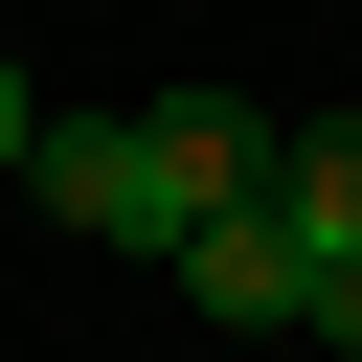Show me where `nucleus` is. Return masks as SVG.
<instances>
[{
  "label": "nucleus",
  "instance_id": "4",
  "mask_svg": "<svg viewBox=\"0 0 362 362\" xmlns=\"http://www.w3.org/2000/svg\"><path fill=\"white\" fill-rule=\"evenodd\" d=\"M272 226H294V249H317V272H339V249H362V113H317V136H294V158H272Z\"/></svg>",
  "mask_w": 362,
  "mask_h": 362
},
{
  "label": "nucleus",
  "instance_id": "5",
  "mask_svg": "<svg viewBox=\"0 0 362 362\" xmlns=\"http://www.w3.org/2000/svg\"><path fill=\"white\" fill-rule=\"evenodd\" d=\"M294 339H317V362H362V249H339V272L294 294Z\"/></svg>",
  "mask_w": 362,
  "mask_h": 362
},
{
  "label": "nucleus",
  "instance_id": "3",
  "mask_svg": "<svg viewBox=\"0 0 362 362\" xmlns=\"http://www.w3.org/2000/svg\"><path fill=\"white\" fill-rule=\"evenodd\" d=\"M181 294H204L226 339H294V294H317V249H294L272 204H204V226H181Z\"/></svg>",
  "mask_w": 362,
  "mask_h": 362
},
{
  "label": "nucleus",
  "instance_id": "6",
  "mask_svg": "<svg viewBox=\"0 0 362 362\" xmlns=\"http://www.w3.org/2000/svg\"><path fill=\"white\" fill-rule=\"evenodd\" d=\"M23 136H45V90H23V45H0V181H23Z\"/></svg>",
  "mask_w": 362,
  "mask_h": 362
},
{
  "label": "nucleus",
  "instance_id": "1",
  "mask_svg": "<svg viewBox=\"0 0 362 362\" xmlns=\"http://www.w3.org/2000/svg\"><path fill=\"white\" fill-rule=\"evenodd\" d=\"M23 204H45V226H90V249H181V204H158V136H136V113H45V136H23Z\"/></svg>",
  "mask_w": 362,
  "mask_h": 362
},
{
  "label": "nucleus",
  "instance_id": "2",
  "mask_svg": "<svg viewBox=\"0 0 362 362\" xmlns=\"http://www.w3.org/2000/svg\"><path fill=\"white\" fill-rule=\"evenodd\" d=\"M136 136H158V204L204 226V204H272V158H294V113H249V90H136Z\"/></svg>",
  "mask_w": 362,
  "mask_h": 362
}]
</instances>
